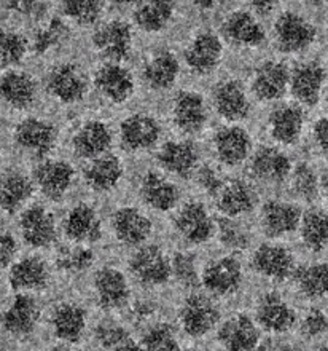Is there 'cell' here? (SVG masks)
I'll list each match as a JSON object with an SVG mask.
<instances>
[{
  "instance_id": "1",
  "label": "cell",
  "mask_w": 328,
  "mask_h": 351,
  "mask_svg": "<svg viewBox=\"0 0 328 351\" xmlns=\"http://www.w3.org/2000/svg\"><path fill=\"white\" fill-rule=\"evenodd\" d=\"M277 45L283 53H300L314 42L316 29L310 21L293 12L282 13L274 26Z\"/></svg>"
},
{
  "instance_id": "2",
  "label": "cell",
  "mask_w": 328,
  "mask_h": 351,
  "mask_svg": "<svg viewBox=\"0 0 328 351\" xmlns=\"http://www.w3.org/2000/svg\"><path fill=\"white\" fill-rule=\"evenodd\" d=\"M132 34L129 24L123 21H110L97 29L92 36V43L104 58L110 62L126 60L131 53Z\"/></svg>"
},
{
  "instance_id": "3",
  "label": "cell",
  "mask_w": 328,
  "mask_h": 351,
  "mask_svg": "<svg viewBox=\"0 0 328 351\" xmlns=\"http://www.w3.org/2000/svg\"><path fill=\"white\" fill-rule=\"evenodd\" d=\"M131 271L144 285L156 286L169 280L171 262L158 246H145L132 256L129 262Z\"/></svg>"
},
{
  "instance_id": "4",
  "label": "cell",
  "mask_w": 328,
  "mask_h": 351,
  "mask_svg": "<svg viewBox=\"0 0 328 351\" xmlns=\"http://www.w3.org/2000/svg\"><path fill=\"white\" fill-rule=\"evenodd\" d=\"M14 141L26 152L43 157L55 147L56 130L45 120L26 119L14 130Z\"/></svg>"
},
{
  "instance_id": "5",
  "label": "cell",
  "mask_w": 328,
  "mask_h": 351,
  "mask_svg": "<svg viewBox=\"0 0 328 351\" xmlns=\"http://www.w3.org/2000/svg\"><path fill=\"white\" fill-rule=\"evenodd\" d=\"M47 90L61 102L72 104L83 99L86 93V82L75 64L66 62L53 67L47 79Z\"/></svg>"
},
{
  "instance_id": "6",
  "label": "cell",
  "mask_w": 328,
  "mask_h": 351,
  "mask_svg": "<svg viewBox=\"0 0 328 351\" xmlns=\"http://www.w3.org/2000/svg\"><path fill=\"white\" fill-rule=\"evenodd\" d=\"M182 326L192 337H203L220 319V311L205 295L188 297L182 308Z\"/></svg>"
},
{
  "instance_id": "7",
  "label": "cell",
  "mask_w": 328,
  "mask_h": 351,
  "mask_svg": "<svg viewBox=\"0 0 328 351\" xmlns=\"http://www.w3.org/2000/svg\"><path fill=\"white\" fill-rule=\"evenodd\" d=\"M242 281L241 263L233 257H222V259L209 263L204 270L203 282L207 291L217 295H228L239 289Z\"/></svg>"
},
{
  "instance_id": "8",
  "label": "cell",
  "mask_w": 328,
  "mask_h": 351,
  "mask_svg": "<svg viewBox=\"0 0 328 351\" xmlns=\"http://www.w3.org/2000/svg\"><path fill=\"white\" fill-rule=\"evenodd\" d=\"M19 226H21L24 240L34 247L50 246L56 240L55 217L43 206H31L26 209Z\"/></svg>"
},
{
  "instance_id": "9",
  "label": "cell",
  "mask_w": 328,
  "mask_h": 351,
  "mask_svg": "<svg viewBox=\"0 0 328 351\" xmlns=\"http://www.w3.org/2000/svg\"><path fill=\"white\" fill-rule=\"evenodd\" d=\"M222 42L210 32H201L185 51V60L194 74L204 75L212 72L222 60Z\"/></svg>"
},
{
  "instance_id": "10",
  "label": "cell",
  "mask_w": 328,
  "mask_h": 351,
  "mask_svg": "<svg viewBox=\"0 0 328 351\" xmlns=\"http://www.w3.org/2000/svg\"><path fill=\"white\" fill-rule=\"evenodd\" d=\"M252 263L258 273L276 281L287 280L295 271L292 252L282 246L262 245L253 254Z\"/></svg>"
},
{
  "instance_id": "11",
  "label": "cell",
  "mask_w": 328,
  "mask_h": 351,
  "mask_svg": "<svg viewBox=\"0 0 328 351\" xmlns=\"http://www.w3.org/2000/svg\"><path fill=\"white\" fill-rule=\"evenodd\" d=\"M40 318V308L36 299L27 294H18L13 304L5 310L2 324L5 330L13 335L31 334Z\"/></svg>"
},
{
  "instance_id": "12",
  "label": "cell",
  "mask_w": 328,
  "mask_h": 351,
  "mask_svg": "<svg viewBox=\"0 0 328 351\" xmlns=\"http://www.w3.org/2000/svg\"><path fill=\"white\" fill-rule=\"evenodd\" d=\"M177 230L185 240L194 245L207 241L214 233V222L207 209L201 203H188L180 209L177 221Z\"/></svg>"
},
{
  "instance_id": "13",
  "label": "cell",
  "mask_w": 328,
  "mask_h": 351,
  "mask_svg": "<svg viewBox=\"0 0 328 351\" xmlns=\"http://www.w3.org/2000/svg\"><path fill=\"white\" fill-rule=\"evenodd\" d=\"M94 289L99 305L105 310L120 308L129 299V286L123 273L110 267L96 273Z\"/></svg>"
},
{
  "instance_id": "14",
  "label": "cell",
  "mask_w": 328,
  "mask_h": 351,
  "mask_svg": "<svg viewBox=\"0 0 328 351\" xmlns=\"http://www.w3.org/2000/svg\"><path fill=\"white\" fill-rule=\"evenodd\" d=\"M161 130L153 117L137 114L121 123V143L128 150H145L156 144Z\"/></svg>"
},
{
  "instance_id": "15",
  "label": "cell",
  "mask_w": 328,
  "mask_h": 351,
  "mask_svg": "<svg viewBox=\"0 0 328 351\" xmlns=\"http://www.w3.org/2000/svg\"><path fill=\"white\" fill-rule=\"evenodd\" d=\"M215 109L223 119L236 121L246 119L251 112L244 86L238 80H225L214 90Z\"/></svg>"
},
{
  "instance_id": "16",
  "label": "cell",
  "mask_w": 328,
  "mask_h": 351,
  "mask_svg": "<svg viewBox=\"0 0 328 351\" xmlns=\"http://www.w3.org/2000/svg\"><path fill=\"white\" fill-rule=\"evenodd\" d=\"M288 84L290 74L283 62L266 61L258 67L253 79V91L258 99L274 101L283 96Z\"/></svg>"
},
{
  "instance_id": "17",
  "label": "cell",
  "mask_w": 328,
  "mask_h": 351,
  "mask_svg": "<svg viewBox=\"0 0 328 351\" xmlns=\"http://www.w3.org/2000/svg\"><path fill=\"white\" fill-rule=\"evenodd\" d=\"M214 147L220 162L227 167H236L251 152V138L242 128L227 126L215 134Z\"/></svg>"
},
{
  "instance_id": "18",
  "label": "cell",
  "mask_w": 328,
  "mask_h": 351,
  "mask_svg": "<svg viewBox=\"0 0 328 351\" xmlns=\"http://www.w3.org/2000/svg\"><path fill=\"white\" fill-rule=\"evenodd\" d=\"M257 318L263 329L274 334H281L290 329L295 323V311L282 299L281 294L269 292L260 300Z\"/></svg>"
},
{
  "instance_id": "19",
  "label": "cell",
  "mask_w": 328,
  "mask_h": 351,
  "mask_svg": "<svg viewBox=\"0 0 328 351\" xmlns=\"http://www.w3.org/2000/svg\"><path fill=\"white\" fill-rule=\"evenodd\" d=\"M36 180L45 197L60 199L72 185L73 168L66 162L48 160L37 167Z\"/></svg>"
},
{
  "instance_id": "20",
  "label": "cell",
  "mask_w": 328,
  "mask_h": 351,
  "mask_svg": "<svg viewBox=\"0 0 328 351\" xmlns=\"http://www.w3.org/2000/svg\"><path fill=\"white\" fill-rule=\"evenodd\" d=\"M37 85L26 72L10 71L0 77V99L14 109H26L36 101Z\"/></svg>"
},
{
  "instance_id": "21",
  "label": "cell",
  "mask_w": 328,
  "mask_h": 351,
  "mask_svg": "<svg viewBox=\"0 0 328 351\" xmlns=\"http://www.w3.org/2000/svg\"><path fill=\"white\" fill-rule=\"evenodd\" d=\"M94 84L107 99L123 102L134 91V82L128 71L116 62L102 66L94 75Z\"/></svg>"
},
{
  "instance_id": "22",
  "label": "cell",
  "mask_w": 328,
  "mask_h": 351,
  "mask_svg": "<svg viewBox=\"0 0 328 351\" xmlns=\"http://www.w3.org/2000/svg\"><path fill=\"white\" fill-rule=\"evenodd\" d=\"M158 162L169 173L180 178H188L198 165V150L192 143L169 141L161 147Z\"/></svg>"
},
{
  "instance_id": "23",
  "label": "cell",
  "mask_w": 328,
  "mask_h": 351,
  "mask_svg": "<svg viewBox=\"0 0 328 351\" xmlns=\"http://www.w3.org/2000/svg\"><path fill=\"white\" fill-rule=\"evenodd\" d=\"M325 72L316 62L298 66L293 71L290 86L293 96L306 106H316L319 102L322 86H324Z\"/></svg>"
},
{
  "instance_id": "24",
  "label": "cell",
  "mask_w": 328,
  "mask_h": 351,
  "mask_svg": "<svg viewBox=\"0 0 328 351\" xmlns=\"http://www.w3.org/2000/svg\"><path fill=\"white\" fill-rule=\"evenodd\" d=\"M218 339L225 348L247 351L257 347L260 334H258L257 326L247 315H236L222 326Z\"/></svg>"
},
{
  "instance_id": "25",
  "label": "cell",
  "mask_w": 328,
  "mask_h": 351,
  "mask_svg": "<svg viewBox=\"0 0 328 351\" xmlns=\"http://www.w3.org/2000/svg\"><path fill=\"white\" fill-rule=\"evenodd\" d=\"M173 115L175 125L188 134L198 133L207 119L203 97L193 91H184L175 97Z\"/></svg>"
},
{
  "instance_id": "26",
  "label": "cell",
  "mask_w": 328,
  "mask_h": 351,
  "mask_svg": "<svg viewBox=\"0 0 328 351\" xmlns=\"http://www.w3.org/2000/svg\"><path fill=\"white\" fill-rule=\"evenodd\" d=\"M64 228L66 235L72 241L78 243L97 241L102 235L101 222L97 219L96 211L85 203L77 204L75 208L71 209V213L67 214Z\"/></svg>"
},
{
  "instance_id": "27",
  "label": "cell",
  "mask_w": 328,
  "mask_h": 351,
  "mask_svg": "<svg viewBox=\"0 0 328 351\" xmlns=\"http://www.w3.org/2000/svg\"><path fill=\"white\" fill-rule=\"evenodd\" d=\"M112 134L102 121H88L73 136V149L80 157L96 158L109 150Z\"/></svg>"
},
{
  "instance_id": "28",
  "label": "cell",
  "mask_w": 328,
  "mask_h": 351,
  "mask_svg": "<svg viewBox=\"0 0 328 351\" xmlns=\"http://www.w3.org/2000/svg\"><path fill=\"white\" fill-rule=\"evenodd\" d=\"M292 171L290 160L273 147L257 150L251 162V174L266 182H281Z\"/></svg>"
},
{
  "instance_id": "29",
  "label": "cell",
  "mask_w": 328,
  "mask_h": 351,
  "mask_svg": "<svg viewBox=\"0 0 328 351\" xmlns=\"http://www.w3.org/2000/svg\"><path fill=\"white\" fill-rule=\"evenodd\" d=\"M114 230L120 241L126 245H139L150 237L151 222L139 209L123 208L114 216Z\"/></svg>"
},
{
  "instance_id": "30",
  "label": "cell",
  "mask_w": 328,
  "mask_h": 351,
  "mask_svg": "<svg viewBox=\"0 0 328 351\" xmlns=\"http://www.w3.org/2000/svg\"><path fill=\"white\" fill-rule=\"evenodd\" d=\"M140 195L149 206L158 211H169L179 202V189L156 173L145 174L140 184Z\"/></svg>"
},
{
  "instance_id": "31",
  "label": "cell",
  "mask_w": 328,
  "mask_h": 351,
  "mask_svg": "<svg viewBox=\"0 0 328 351\" xmlns=\"http://www.w3.org/2000/svg\"><path fill=\"white\" fill-rule=\"evenodd\" d=\"M257 204V195L244 180H233L218 193V208L225 216L234 217L251 213Z\"/></svg>"
},
{
  "instance_id": "32",
  "label": "cell",
  "mask_w": 328,
  "mask_h": 351,
  "mask_svg": "<svg viewBox=\"0 0 328 351\" xmlns=\"http://www.w3.org/2000/svg\"><path fill=\"white\" fill-rule=\"evenodd\" d=\"M263 227L264 232L271 237H281L293 232L300 226V209L290 203L269 202L263 208Z\"/></svg>"
},
{
  "instance_id": "33",
  "label": "cell",
  "mask_w": 328,
  "mask_h": 351,
  "mask_svg": "<svg viewBox=\"0 0 328 351\" xmlns=\"http://www.w3.org/2000/svg\"><path fill=\"white\" fill-rule=\"evenodd\" d=\"M47 263L38 257H26L14 263L10 271V285L16 291H38L48 285Z\"/></svg>"
},
{
  "instance_id": "34",
  "label": "cell",
  "mask_w": 328,
  "mask_h": 351,
  "mask_svg": "<svg viewBox=\"0 0 328 351\" xmlns=\"http://www.w3.org/2000/svg\"><path fill=\"white\" fill-rule=\"evenodd\" d=\"M32 182L19 171H7L0 176V208L8 214L16 213L32 195Z\"/></svg>"
},
{
  "instance_id": "35",
  "label": "cell",
  "mask_w": 328,
  "mask_h": 351,
  "mask_svg": "<svg viewBox=\"0 0 328 351\" xmlns=\"http://www.w3.org/2000/svg\"><path fill=\"white\" fill-rule=\"evenodd\" d=\"M303 110L297 106H282L269 117L273 138L282 144H295L301 136Z\"/></svg>"
},
{
  "instance_id": "36",
  "label": "cell",
  "mask_w": 328,
  "mask_h": 351,
  "mask_svg": "<svg viewBox=\"0 0 328 351\" xmlns=\"http://www.w3.org/2000/svg\"><path fill=\"white\" fill-rule=\"evenodd\" d=\"M223 34L231 42L244 47H257L264 40L263 27L247 12H234L225 21Z\"/></svg>"
},
{
  "instance_id": "37",
  "label": "cell",
  "mask_w": 328,
  "mask_h": 351,
  "mask_svg": "<svg viewBox=\"0 0 328 351\" xmlns=\"http://www.w3.org/2000/svg\"><path fill=\"white\" fill-rule=\"evenodd\" d=\"M123 176V167L121 162L114 155H105V157H96L85 168V180L92 190L97 192H105V190L114 189L120 182Z\"/></svg>"
},
{
  "instance_id": "38",
  "label": "cell",
  "mask_w": 328,
  "mask_h": 351,
  "mask_svg": "<svg viewBox=\"0 0 328 351\" xmlns=\"http://www.w3.org/2000/svg\"><path fill=\"white\" fill-rule=\"evenodd\" d=\"M53 329L56 337L64 342H77L86 326V313L80 305L61 304L53 313Z\"/></svg>"
},
{
  "instance_id": "39",
  "label": "cell",
  "mask_w": 328,
  "mask_h": 351,
  "mask_svg": "<svg viewBox=\"0 0 328 351\" xmlns=\"http://www.w3.org/2000/svg\"><path fill=\"white\" fill-rule=\"evenodd\" d=\"M174 14L173 0H142L134 13V21L142 31L158 32Z\"/></svg>"
},
{
  "instance_id": "40",
  "label": "cell",
  "mask_w": 328,
  "mask_h": 351,
  "mask_svg": "<svg viewBox=\"0 0 328 351\" xmlns=\"http://www.w3.org/2000/svg\"><path fill=\"white\" fill-rule=\"evenodd\" d=\"M179 61L169 51H163L149 61L144 69V79L155 90L171 88L179 77Z\"/></svg>"
},
{
  "instance_id": "41",
  "label": "cell",
  "mask_w": 328,
  "mask_h": 351,
  "mask_svg": "<svg viewBox=\"0 0 328 351\" xmlns=\"http://www.w3.org/2000/svg\"><path fill=\"white\" fill-rule=\"evenodd\" d=\"M301 238L312 251H322L328 245V213L312 209L301 222Z\"/></svg>"
},
{
  "instance_id": "42",
  "label": "cell",
  "mask_w": 328,
  "mask_h": 351,
  "mask_svg": "<svg viewBox=\"0 0 328 351\" xmlns=\"http://www.w3.org/2000/svg\"><path fill=\"white\" fill-rule=\"evenodd\" d=\"M297 282L301 292L311 299L328 294V263H316L297 271Z\"/></svg>"
},
{
  "instance_id": "43",
  "label": "cell",
  "mask_w": 328,
  "mask_h": 351,
  "mask_svg": "<svg viewBox=\"0 0 328 351\" xmlns=\"http://www.w3.org/2000/svg\"><path fill=\"white\" fill-rule=\"evenodd\" d=\"M62 12L80 26L94 24L102 14V0H62Z\"/></svg>"
},
{
  "instance_id": "44",
  "label": "cell",
  "mask_w": 328,
  "mask_h": 351,
  "mask_svg": "<svg viewBox=\"0 0 328 351\" xmlns=\"http://www.w3.org/2000/svg\"><path fill=\"white\" fill-rule=\"evenodd\" d=\"M27 42L13 31H0V71L18 64L26 56Z\"/></svg>"
},
{
  "instance_id": "45",
  "label": "cell",
  "mask_w": 328,
  "mask_h": 351,
  "mask_svg": "<svg viewBox=\"0 0 328 351\" xmlns=\"http://www.w3.org/2000/svg\"><path fill=\"white\" fill-rule=\"evenodd\" d=\"M99 343L107 350H139L129 332L118 324H102L96 330Z\"/></svg>"
},
{
  "instance_id": "46",
  "label": "cell",
  "mask_w": 328,
  "mask_h": 351,
  "mask_svg": "<svg viewBox=\"0 0 328 351\" xmlns=\"http://www.w3.org/2000/svg\"><path fill=\"white\" fill-rule=\"evenodd\" d=\"M67 36L68 27L66 24L58 18L51 19L45 27L38 29L36 38H34V50H36L38 55H42V53H47L48 50H51L53 47H56L58 43H61Z\"/></svg>"
},
{
  "instance_id": "47",
  "label": "cell",
  "mask_w": 328,
  "mask_h": 351,
  "mask_svg": "<svg viewBox=\"0 0 328 351\" xmlns=\"http://www.w3.org/2000/svg\"><path fill=\"white\" fill-rule=\"evenodd\" d=\"M142 345H144L147 350L155 351L179 350V342L177 339H175L174 329L166 323L155 324L153 328L147 330L144 339H142Z\"/></svg>"
},
{
  "instance_id": "48",
  "label": "cell",
  "mask_w": 328,
  "mask_h": 351,
  "mask_svg": "<svg viewBox=\"0 0 328 351\" xmlns=\"http://www.w3.org/2000/svg\"><path fill=\"white\" fill-rule=\"evenodd\" d=\"M92 261H94L92 251L83 246L62 247V250L58 252V267L66 271L78 273L86 270V268L91 267Z\"/></svg>"
},
{
  "instance_id": "49",
  "label": "cell",
  "mask_w": 328,
  "mask_h": 351,
  "mask_svg": "<svg viewBox=\"0 0 328 351\" xmlns=\"http://www.w3.org/2000/svg\"><path fill=\"white\" fill-rule=\"evenodd\" d=\"M293 189L298 197L312 202L319 193V182H317V176L312 171L311 167L301 163L298 165L293 171Z\"/></svg>"
},
{
  "instance_id": "50",
  "label": "cell",
  "mask_w": 328,
  "mask_h": 351,
  "mask_svg": "<svg viewBox=\"0 0 328 351\" xmlns=\"http://www.w3.org/2000/svg\"><path fill=\"white\" fill-rule=\"evenodd\" d=\"M218 235L220 241L233 250H244L249 246L247 230L229 217H223L218 221Z\"/></svg>"
},
{
  "instance_id": "51",
  "label": "cell",
  "mask_w": 328,
  "mask_h": 351,
  "mask_svg": "<svg viewBox=\"0 0 328 351\" xmlns=\"http://www.w3.org/2000/svg\"><path fill=\"white\" fill-rule=\"evenodd\" d=\"M171 270L177 280L185 286H197L198 285V271H197V262H194L193 254H187V252H177L174 256L173 262H171Z\"/></svg>"
},
{
  "instance_id": "52",
  "label": "cell",
  "mask_w": 328,
  "mask_h": 351,
  "mask_svg": "<svg viewBox=\"0 0 328 351\" xmlns=\"http://www.w3.org/2000/svg\"><path fill=\"white\" fill-rule=\"evenodd\" d=\"M198 184L201 185V189H204L207 193L218 195L220 190L223 189L222 174L218 173V169L205 165V167H203L198 171Z\"/></svg>"
},
{
  "instance_id": "53",
  "label": "cell",
  "mask_w": 328,
  "mask_h": 351,
  "mask_svg": "<svg viewBox=\"0 0 328 351\" xmlns=\"http://www.w3.org/2000/svg\"><path fill=\"white\" fill-rule=\"evenodd\" d=\"M303 329L306 330L307 335L316 337V335L325 334L328 330V318L324 311L312 308L310 313L306 315L305 323H303Z\"/></svg>"
},
{
  "instance_id": "54",
  "label": "cell",
  "mask_w": 328,
  "mask_h": 351,
  "mask_svg": "<svg viewBox=\"0 0 328 351\" xmlns=\"http://www.w3.org/2000/svg\"><path fill=\"white\" fill-rule=\"evenodd\" d=\"M8 7L31 18H40L45 13V5L38 0H10Z\"/></svg>"
},
{
  "instance_id": "55",
  "label": "cell",
  "mask_w": 328,
  "mask_h": 351,
  "mask_svg": "<svg viewBox=\"0 0 328 351\" xmlns=\"http://www.w3.org/2000/svg\"><path fill=\"white\" fill-rule=\"evenodd\" d=\"M16 254V241L7 232H0V268L10 265Z\"/></svg>"
},
{
  "instance_id": "56",
  "label": "cell",
  "mask_w": 328,
  "mask_h": 351,
  "mask_svg": "<svg viewBox=\"0 0 328 351\" xmlns=\"http://www.w3.org/2000/svg\"><path fill=\"white\" fill-rule=\"evenodd\" d=\"M314 138L319 147L328 154V119H320L314 125Z\"/></svg>"
},
{
  "instance_id": "57",
  "label": "cell",
  "mask_w": 328,
  "mask_h": 351,
  "mask_svg": "<svg viewBox=\"0 0 328 351\" xmlns=\"http://www.w3.org/2000/svg\"><path fill=\"white\" fill-rule=\"evenodd\" d=\"M247 2L251 3L252 7L257 10V12L268 13V12H271L274 7H276L277 0H247Z\"/></svg>"
},
{
  "instance_id": "58",
  "label": "cell",
  "mask_w": 328,
  "mask_h": 351,
  "mask_svg": "<svg viewBox=\"0 0 328 351\" xmlns=\"http://www.w3.org/2000/svg\"><path fill=\"white\" fill-rule=\"evenodd\" d=\"M193 2L201 12H210V10L218 8L220 5L227 3V0H193Z\"/></svg>"
},
{
  "instance_id": "59",
  "label": "cell",
  "mask_w": 328,
  "mask_h": 351,
  "mask_svg": "<svg viewBox=\"0 0 328 351\" xmlns=\"http://www.w3.org/2000/svg\"><path fill=\"white\" fill-rule=\"evenodd\" d=\"M112 2L116 3V5H132V3L142 2V0H112Z\"/></svg>"
},
{
  "instance_id": "60",
  "label": "cell",
  "mask_w": 328,
  "mask_h": 351,
  "mask_svg": "<svg viewBox=\"0 0 328 351\" xmlns=\"http://www.w3.org/2000/svg\"><path fill=\"white\" fill-rule=\"evenodd\" d=\"M324 187H325L327 193H328V173L324 176Z\"/></svg>"
},
{
  "instance_id": "61",
  "label": "cell",
  "mask_w": 328,
  "mask_h": 351,
  "mask_svg": "<svg viewBox=\"0 0 328 351\" xmlns=\"http://www.w3.org/2000/svg\"><path fill=\"white\" fill-rule=\"evenodd\" d=\"M305 2H310V3H320L322 0H305Z\"/></svg>"
}]
</instances>
